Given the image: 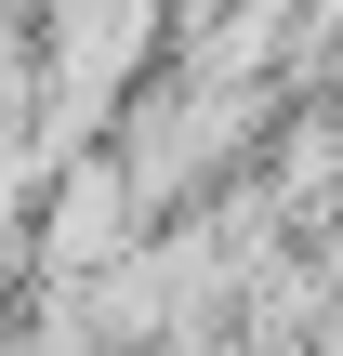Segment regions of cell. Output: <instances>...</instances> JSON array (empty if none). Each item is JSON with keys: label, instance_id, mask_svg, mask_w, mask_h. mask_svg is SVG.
Instances as JSON below:
<instances>
[{"label": "cell", "instance_id": "obj_1", "mask_svg": "<svg viewBox=\"0 0 343 356\" xmlns=\"http://www.w3.org/2000/svg\"><path fill=\"white\" fill-rule=\"evenodd\" d=\"M145 13H159V0H66V53H53V132H66V145H79V132H93V106L132 79Z\"/></svg>", "mask_w": 343, "mask_h": 356}, {"label": "cell", "instance_id": "obj_2", "mask_svg": "<svg viewBox=\"0 0 343 356\" xmlns=\"http://www.w3.org/2000/svg\"><path fill=\"white\" fill-rule=\"evenodd\" d=\"M132 172H106V159H79L66 172V198H53V264H119V238H132Z\"/></svg>", "mask_w": 343, "mask_h": 356}]
</instances>
